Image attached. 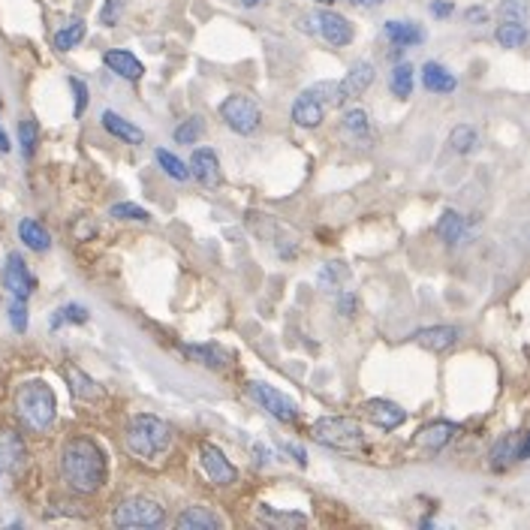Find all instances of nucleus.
Returning <instances> with one entry per match:
<instances>
[{"mask_svg": "<svg viewBox=\"0 0 530 530\" xmlns=\"http://www.w3.org/2000/svg\"><path fill=\"white\" fill-rule=\"evenodd\" d=\"M102 63H106L115 76L126 78V82H139V78L145 76V63L126 49H109L102 54Z\"/></svg>", "mask_w": 530, "mask_h": 530, "instance_id": "14", "label": "nucleus"}, {"mask_svg": "<svg viewBox=\"0 0 530 530\" xmlns=\"http://www.w3.org/2000/svg\"><path fill=\"white\" fill-rule=\"evenodd\" d=\"M181 353H184L190 362H196V365L202 368H211V371H224L232 365V355L217 344H184Z\"/></svg>", "mask_w": 530, "mask_h": 530, "instance_id": "12", "label": "nucleus"}, {"mask_svg": "<svg viewBox=\"0 0 530 530\" xmlns=\"http://www.w3.org/2000/svg\"><path fill=\"white\" fill-rule=\"evenodd\" d=\"M353 6H365V10H371V6H379V4H386V0H350Z\"/></svg>", "mask_w": 530, "mask_h": 530, "instance_id": "49", "label": "nucleus"}, {"mask_svg": "<svg viewBox=\"0 0 530 530\" xmlns=\"http://www.w3.org/2000/svg\"><path fill=\"white\" fill-rule=\"evenodd\" d=\"M516 449H518L516 434H506V437L492 449V468H503L510 458H516Z\"/></svg>", "mask_w": 530, "mask_h": 530, "instance_id": "36", "label": "nucleus"}, {"mask_svg": "<svg viewBox=\"0 0 530 530\" xmlns=\"http://www.w3.org/2000/svg\"><path fill=\"white\" fill-rule=\"evenodd\" d=\"M434 229H437V235L446 244H458L464 239V217L458 215V211L449 208V211H443V215H440L437 226H434Z\"/></svg>", "mask_w": 530, "mask_h": 530, "instance_id": "28", "label": "nucleus"}, {"mask_svg": "<svg viewBox=\"0 0 530 530\" xmlns=\"http://www.w3.org/2000/svg\"><path fill=\"white\" fill-rule=\"evenodd\" d=\"M338 311H341L344 316H353V311H355V298H353V292H344L341 302H338Z\"/></svg>", "mask_w": 530, "mask_h": 530, "instance_id": "45", "label": "nucleus"}, {"mask_svg": "<svg viewBox=\"0 0 530 530\" xmlns=\"http://www.w3.org/2000/svg\"><path fill=\"white\" fill-rule=\"evenodd\" d=\"M124 6H126V0H106L102 10H100V25H106V28L118 25L121 15H124Z\"/></svg>", "mask_w": 530, "mask_h": 530, "instance_id": "38", "label": "nucleus"}, {"mask_svg": "<svg viewBox=\"0 0 530 530\" xmlns=\"http://www.w3.org/2000/svg\"><path fill=\"white\" fill-rule=\"evenodd\" d=\"M85 34H88V28H85V21L82 19H73L69 25H63L58 34H54V49L58 52H69V49H76L78 43L85 39Z\"/></svg>", "mask_w": 530, "mask_h": 530, "instance_id": "30", "label": "nucleus"}, {"mask_svg": "<svg viewBox=\"0 0 530 530\" xmlns=\"http://www.w3.org/2000/svg\"><path fill=\"white\" fill-rule=\"evenodd\" d=\"M157 163H160V169L172 181H187L190 178V166H184V160H178V157L172 151H166V148H157Z\"/></svg>", "mask_w": 530, "mask_h": 530, "instance_id": "33", "label": "nucleus"}, {"mask_svg": "<svg viewBox=\"0 0 530 530\" xmlns=\"http://www.w3.org/2000/svg\"><path fill=\"white\" fill-rule=\"evenodd\" d=\"M311 437L322 446L331 449H344V453H353L365 443V431L355 419L347 416H322L311 425Z\"/></svg>", "mask_w": 530, "mask_h": 530, "instance_id": "4", "label": "nucleus"}, {"mask_svg": "<svg viewBox=\"0 0 530 530\" xmlns=\"http://www.w3.org/2000/svg\"><path fill=\"white\" fill-rule=\"evenodd\" d=\"M10 148H12V145H10V136H6V133L0 130V151H10Z\"/></svg>", "mask_w": 530, "mask_h": 530, "instance_id": "50", "label": "nucleus"}, {"mask_svg": "<svg viewBox=\"0 0 530 530\" xmlns=\"http://www.w3.org/2000/svg\"><path fill=\"white\" fill-rule=\"evenodd\" d=\"M527 458H530V434H525V440L516 449V461H527Z\"/></svg>", "mask_w": 530, "mask_h": 530, "instance_id": "46", "label": "nucleus"}, {"mask_svg": "<svg viewBox=\"0 0 530 530\" xmlns=\"http://www.w3.org/2000/svg\"><path fill=\"white\" fill-rule=\"evenodd\" d=\"M172 446V428L160 416L139 413L126 425V449L142 461H160Z\"/></svg>", "mask_w": 530, "mask_h": 530, "instance_id": "2", "label": "nucleus"}, {"mask_svg": "<svg viewBox=\"0 0 530 530\" xmlns=\"http://www.w3.org/2000/svg\"><path fill=\"white\" fill-rule=\"evenodd\" d=\"M413 82H416V69L410 67V63H395L392 76H389V91L395 94L398 100H407L410 94H413Z\"/></svg>", "mask_w": 530, "mask_h": 530, "instance_id": "27", "label": "nucleus"}, {"mask_svg": "<svg viewBox=\"0 0 530 530\" xmlns=\"http://www.w3.org/2000/svg\"><path fill=\"white\" fill-rule=\"evenodd\" d=\"M220 518L205 506H190L178 516V530H220Z\"/></svg>", "mask_w": 530, "mask_h": 530, "instance_id": "24", "label": "nucleus"}, {"mask_svg": "<svg viewBox=\"0 0 530 530\" xmlns=\"http://www.w3.org/2000/svg\"><path fill=\"white\" fill-rule=\"evenodd\" d=\"M19 239L25 241V248L30 250H37V253H45L52 248V235H49V229H45L39 220L34 217H25L19 224Z\"/></svg>", "mask_w": 530, "mask_h": 530, "instance_id": "23", "label": "nucleus"}, {"mask_svg": "<svg viewBox=\"0 0 530 530\" xmlns=\"http://www.w3.org/2000/svg\"><path fill=\"white\" fill-rule=\"evenodd\" d=\"M298 28L307 30V34L322 37L329 45H335V49H344V45L353 43V25L344 19L341 12H331V10L311 12V15H305V19L298 21Z\"/></svg>", "mask_w": 530, "mask_h": 530, "instance_id": "5", "label": "nucleus"}, {"mask_svg": "<svg viewBox=\"0 0 530 530\" xmlns=\"http://www.w3.org/2000/svg\"><path fill=\"white\" fill-rule=\"evenodd\" d=\"M112 521L118 527H163L166 512L151 497H130L115 510Z\"/></svg>", "mask_w": 530, "mask_h": 530, "instance_id": "7", "label": "nucleus"}, {"mask_svg": "<svg viewBox=\"0 0 530 530\" xmlns=\"http://www.w3.org/2000/svg\"><path fill=\"white\" fill-rule=\"evenodd\" d=\"M202 130H205L202 118L193 115L190 121H184V124H181L178 130H175V142H178V145H193V142H200Z\"/></svg>", "mask_w": 530, "mask_h": 530, "instance_id": "35", "label": "nucleus"}, {"mask_svg": "<svg viewBox=\"0 0 530 530\" xmlns=\"http://www.w3.org/2000/svg\"><path fill=\"white\" fill-rule=\"evenodd\" d=\"M200 464H202L205 477H208L220 488H224V485H235V482H239V470H235V464L229 461V458L224 455V449L215 446V443H202Z\"/></svg>", "mask_w": 530, "mask_h": 530, "instance_id": "9", "label": "nucleus"}, {"mask_svg": "<svg viewBox=\"0 0 530 530\" xmlns=\"http://www.w3.org/2000/svg\"><path fill=\"white\" fill-rule=\"evenodd\" d=\"M91 235H94V224L91 220H82V226H76V239L85 241V239H91Z\"/></svg>", "mask_w": 530, "mask_h": 530, "instance_id": "47", "label": "nucleus"}, {"mask_svg": "<svg viewBox=\"0 0 530 530\" xmlns=\"http://www.w3.org/2000/svg\"><path fill=\"white\" fill-rule=\"evenodd\" d=\"M501 12H503V19H516V21H525V4L521 0H503V6H501Z\"/></svg>", "mask_w": 530, "mask_h": 530, "instance_id": "41", "label": "nucleus"}, {"mask_svg": "<svg viewBox=\"0 0 530 530\" xmlns=\"http://www.w3.org/2000/svg\"><path fill=\"white\" fill-rule=\"evenodd\" d=\"M287 453H292V455H296V461L302 464V468H305V464H307V455H305V453H302V449H298V446H287Z\"/></svg>", "mask_w": 530, "mask_h": 530, "instance_id": "48", "label": "nucleus"}, {"mask_svg": "<svg viewBox=\"0 0 530 530\" xmlns=\"http://www.w3.org/2000/svg\"><path fill=\"white\" fill-rule=\"evenodd\" d=\"M494 39L503 45V49H521V45L530 39V30L525 28V21L516 19H503L494 30Z\"/></svg>", "mask_w": 530, "mask_h": 530, "instance_id": "25", "label": "nucleus"}, {"mask_svg": "<svg viewBox=\"0 0 530 530\" xmlns=\"http://www.w3.org/2000/svg\"><path fill=\"white\" fill-rule=\"evenodd\" d=\"M220 118H224V124L232 133L250 136V133L259 126V121H263V112H259L257 100L248 97V94H232V97H226L220 102Z\"/></svg>", "mask_w": 530, "mask_h": 530, "instance_id": "6", "label": "nucleus"}, {"mask_svg": "<svg viewBox=\"0 0 530 530\" xmlns=\"http://www.w3.org/2000/svg\"><path fill=\"white\" fill-rule=\"evenodd\" d=\"M383 34L386 39L395 45V49H413V45H422L425 43V30L416 25V21H386L383 25Z\"/></svg>", "mask_w": 530, "mask_h": 530, "instance_id": "17", "label": "nucleus"}, {"mask_svg": "<svg viewBox=\"0 0 530 530\" xmlns=\"http://www.w3.org/2000/svg\"><path fill=\"white\" fill-rule=\"evenodd\" d=\"M4 287L10 289L12 298H21V302H28L30 292H34V287H37L34 274L28 272L25 259H21L19 253H10V257H6V265H4Z\"/></svg>", "mask_w": 530, "mask_h": 530, "instance_id": "10", "label": "nucleus"}, {"mask_svg": "<svg viewBox=\"0 0 530 530\" xmlns=\"http://www.w3.org/2000/svg\"><path fill=\"white\" fill-rule=\"evenodd\" d=\"M316 4H320V6H331L335 0H316Z\"/></svg>", "mask_w": 530, "mask_h": 530, "instance_id": "52", "label": "nucleus"}, {"mask_svg": "<svg viewBox=\"0 0 530 530\" xmlns=\"http://www.w3.org/2000/svg\"><path fill=\"white\" fill-rule=\"evenodd\" d=\"M248 392H250V398L257 401L259 407L268 410V416H274V419H281V422H287L292 425L298 419V407H296V401L287 398L283 392H278L274 386H268V383H248Z\"/></svg>", "mask_w": 530, "mask_h": 530, "instance_id": "8", "label": "nucleus"}, {"mask_svg": "<svg viewBox=\"0 0 530 530\" xmlns=\"http://www.w3.org/2000/svg\"><path fill=\"white\" fill-rule=\"evenodd\" d=\"M61 473L78 494H94L102 488L109 473L106 453L91 437H73L61 453Z\"/></svg>", "mask_w": 530, "mask_h": 530, "instance_id": "1", "label": "nucleus"}, {"mask_svg": "<svg viewBox=\"0 0 530 530\" xmlns=\"http://www.w3.org/2000/svg\"><path fill=\"white\" fill-rule=\"evenodd\" d=\"M458 338H461V331H458L455 326H431V329L416 331L413 341L419 347H425V350H431V353H446L458 344Z\"/></svg>", "mask_w": 530, "mask_h": 530, "instance_id": "18", "label": "nucleus"}, {"mask_svg": "<svg viewBox=\"0 0 530 530\" xmlns=\"http://www.w3.org/2000/svg\"><path fill=\"white\" fill-rule=\"evenodd\" d=\"M25 443H21L19 434H12V431H4L0 434V470H12V473H19L21 468H25Z\"/></svg>", "mask_w": 530, "mask_h": 530, "instance_id": "20", "label": "nucleus"}, {"mask_svg": "<svg viewBox=\"0 0 530 530\" xmlns=\"http://www.w3.org/2000/svg\"><path fill=\"white\" fill-rule=\"evenodd\" d=\"M464 19H468V25H485L488 10H485V6H470V10L464 12Z\"/></svg>", "mask_w": 530, "mask_h": 530, "instance_id": "44", "label": "nucleus"}, {"mask_svg": "<svg viewBox=\"0 0 530 530\" xmlns=\"http://www.w3.org/2000/svg\"><path fill=\"white\" fill-rule=\"evenodd\" d=\"M10 322H12V329L15 331H25L28 329V307L21 298H12V305H10Z\"/></svg>", "mask_w": 530, "mask_h": 530, "instance_id": "40", "label": "nucleus"}, {"mask_svg": "<svg viewBox=\"0 0 530 530\" xmlns=\"http://www.w3.org/2000/svg\"><path fill=\"white\" fill-rule=\"evenodd\" d=\"M341 133H344V139H350V142L368 139L371 136V121H368L365 109H350V112H344V118H341Z\"/></svg>", "mask_w": 530, "mask_h": 530, "instance_id": "26", "label": "nucleus"}, {"mask_svg": "<svg viewBox=\"0 0 530 530\" xmlns=\"http://www.w3.org/2000/svg\"><path fill=\"white\" fill-rule=\"evenodd\" d=\"M362 410H365V416L383 431H395V428H401V425L407 422L404 410L395 404V401H386V398H371V401H365V407H362Z\"/></svg>", "mask_w": 530, "mask_h": 530, "instance_id": "11", "label": "nucleus"}, {"mask_svg": "<svg viewBox=\"0 0 530 530\" xmlns=\"http://www.w3.org/2000/svg\"><path fill=\"white\" fill-rule=\"evenodd\" d=\"M37 142H39V126H37V121H34V118H21V121H19V145H21V154L34 157Z\"/></svg>", "mask_w": 530, "mask_h": 530, "instance_id": "34", "label": "nucleus"}, {"mask_svg": "<svg viewBox=\"0 0 530 530\" xmlns=\"http://www.w3.org/2000/svg\"><path fill=\"white\" fill-rule=\"evenodd\" d=\"M322 118H326V106L314 97V91L298 94L296 102H292V121L305 126V130H316L322 124Z\"/></svg>", "mask_w": 530, "mask_h": 530, "instance_id": "15", "label": "nucleus"}, {"mask_svg": "<svg viewBox=\"0 0 530 530\" xmlns=\"http://www.w3.org/2000/svg\"><path fill=\"white\" fill-rule=\"evenodd\" d=\"M449 145H453V151H458V154H470V151H477L479 136H477V130H473V126L461 124V126H455V130L449 133Z\"/></svg>", "mask_w": 530, "mask_h": 530, "instance_id": "32", "label": "nucleus"}, {"mask_svg": "<svg viewBox=\"0 0 530 530\" xmlns=\"http://www.w3.org/2000/svg\"><path fill=\"white\" fill-rule=\"evenodd\" d=\"M428 10H431L434 19H449V15L455 12V4H453V0H431Z\"/></svg>", "mask_w": 530, "mask_h": 530, "instance_id": "42", "label": "nucleus"}, {"mask_svg": "<svg viewBox=\"0 0 530 530\" xmlns=\"http://www.w3.org/2000/svg\"><path fill=\"white\" fill-rule=\"evenodd\" d=\"M371 82H374V63L371 61H359L350 67V73H347L341 82H338V88H341V100H353V97H362Z\"/></svg>", "mask_w": 530, "mask_h": 530, "instance_id": "13", "label": "nucleus"}, {"mask_svg": "<svg viewBox=\"0 0 530 530\" xmlns=\"http://www.w3.org/2000/svg\"><path fill=\"white\" fill-rule=\"evenodd\" d=\"M69 88H73L76 94V106H73V115L76 118H82L85 115V109H88V85L82 82V78H69Z\"/></svg>", "mask_w": 530, "mask_h": 530, "instance_id": "39", "label": "nucleus"}, {"mask_svg": "<svg viewBox=\"0 0 530 530\" xmlns=\"http://www.w3.org/2000/svg\"><path fill=\"white\" fill-rule=\"evenodd\" d=\"M455 434H458V425H455V422H446V419H437V422L425 425V428L416 434V446L428 449V453H440V449L446 446V443L453 440Z\"/></svg>", "mask_w": 530, "mask_h": 530, "instance_id": "19", "label": "nucleus"}, {"mask_svg": "<svg viewBox=\"0 0 530 530\" xmlns=\"http://www.w3.org/2000/svg\"><path fill=\"white\" fill-rule=\"evenodd\" d=\"M67 379H69V389H73L76 398H82V401H97L102 389L94 379L85 374V371H78V368H69L67 371Z\"/></svg>", "mask_w": 530, "mask_h": 530, "instance_id": "29", "label": "nucleus"}, {"mask_svg": "<svg viewBox=\"0 0 530 530\" xmlns=\"http://www.w3.org/2000/svg\"><path fill=\"white\" fill-rule=\"evenodd\" d=\"M15 410L30 431H45L58 416V398L45 379H28L15 392Z\"/></svg>", "mask_w": 530, "mask_h": 530, "instance_id": "3", "label": "nucleus"}, {"mask_svg": "<svg viewBox=\"0 0 530 530\" xmlns=\"http://www.w3.org/2000/svg\"><path fill=\"white\" fill-rule=\"evenodd\" d=\"M88 307H82V305H63L58 307V311L52 314V320H49V326L52 329H61V326H82V322H88Z\"/></svg>", "mask_w": 530, "mask_h": 530, "instance_id": "31", "label": "nucleus"}, {"mask_svg": "<svg viewBox=\"0 0 530 530\" xmlns=\"http://www.w3.org/2000/svg\"><path fill=\"white\" fill-rule=\"evenodd\" d=\"M257 4H263V0H241V6H257Z\"/></svg>", "mask_w": 530, "mask_h": 530, "instance_id": "51", "label": "nucleus"}, {"mask_svg": "<svg viewBox=\"0 0 530 530\" xmlns=\"http://www.w3.org/2000/svg\"><path fill=\"white\" fill-rule=\"evenodd\" d=\"M263 516H268L272 521H278V525H292V527H298V525H305V516H274L272 510H268V506L263 503Z\"/></svg>", "mask_w": 530, "mask_h": 530, "instance_id": "43", "label": "nucleus"}, {"mask_svg": "<svg viewBox=\"0 0 530 530\" xmlns=\"http://www.w3.org/2000/svg\"><path fill=\"white\" fill-rule=\"evenodd\" d=\"M100 121H102V126H106V133H112L115 139L126 142V145H142V142H145V133H142L133 121H126V118L112 112V109H106Z\"/></svg>", "mask_w": 530, "mask_h": 530, "instance_id": "21", "label": "nucleus"}, {"mask_svg": "<svg viewBox=\"0 0 530 530\" xmlns=\"http://www.w3.org/2000/svg\"><path fill=\"white\" fill-rule=\"evenodd\" d=\"M190 175H193L200 184L205 187H217L224 175H220V160L211 148H200L193 151V160H190Z\"/></svg>", "mask_w": 530, "mask_h": 530, "instance_id": "16", "label": "nucleus"}, {"mask_svg": "<svg viewBox=\"0 0 530 530\" xmlns=\"http://www.w3.org/2000/svg\"><path fill=\"white\" fill-rule=\"evenodd\" d=\"M112 217H118V220H136V224H148L151 220V215H148L142 205H133V202H118V205H112V211H109Z\"/></svg>", "mask_w": 530, "mask_h": 530, "instance_id": "37", "label": "nucleus"}, {"mask_svg": "<svg viewBox=\"0 0 530 530\" xmlns=\"http://www.w3.org/2000/svg\"><path fill=\"white\" fill-rule=\"evenodd\" d=\"M422 88L431 91V94H453L458 88V78L449 73L443 63L428 61L422 67Z\"/></svg>", "mask_w": 530, "mask_h": 530, "instance_id": "22", "label": "nucleus"}]
</instances>
